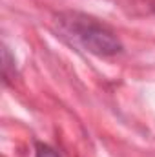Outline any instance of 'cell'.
Returning a JSON list of instances; mask_svg holds the SVG:
<instances>
[{
    "mask_svg": "<svg viewBox=\"0 0 155 157\" xmlns=\"http://www.w3.org/2000/svg\"><path fill=\"white\" fill-rule=\"evenodd\" d=\"M35 157H60L51 146L47 144H42V143H37L35 146Z\"/></svg>",
    "mask_w": 155,
    "mask_h": 157,
    "instance_id": "cell-3",
    "label": "cell"
},
{
    "mask_svg": "<svg viewBox=\"0 0 155 157\" xmlns=\"http://www.w3.org/2000/svg\"><path fill=\"white\" fill-rule=\"evenodd\" d=\"M2 55H4L2 75H4V82L7 84L9 80H13V78H15V75H17V62H15V57L11 55V51H9V48H7V46H4Z\"/></svg>",
    "mask_w": 155,
    "mask_h": 157,
    "instance_id": "cell-2",
    "label": "cell"
},
{
    "mask_svg": "<svg viewBox=\"0 0 155 157\" xmlns=\"http://www.w3.org/2000/svg\"><path fill=\"white\" fill-rule=\"evenodd\" d=\"M153 11H155V6H153Z\"/></svg>",
    "mask_w": 155,
    "mask_h": 157,
    "instance_id": "cell-4",
    "label": "cell"
},
{
    "mask_svg": "<svg viewBox=\"0 0 155 157\" xmlns=\"http://www.w3.org/2000/svg\"><path fill=\"white\" fill-rule=\"evenodd\" d=\"M55 26L62 37L97 57H115L124 49L113 29L86 13L62 11L55 15Z\"/></svg>",
    "mask_w": 155,
    "mask_h": 157,
    "instance_id": "cell-1",
    "label": "cell"
}]
</instances>
